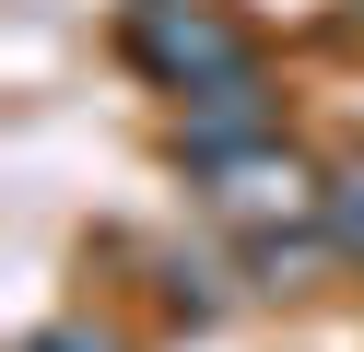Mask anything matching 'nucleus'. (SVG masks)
I'll return each mask as SVG.
<instances>
[{
	"instance_id": "nucleus-1",
	"label": "nucleus",
	"mask_w": 364,
	"mask_h": 352,
	"mask_svg": "<svg viewBox=\"0 0 364 352\" xmlns=\"http://www.w3.org/2000/svg\"><path fill=\"white\" fill-rule=\"evenodd\" d=\"M141 59L176 70V82H188V70H212V82H223V70H247L235 36H223V23H200V12H141Z\"/></svg>"
},
{
	"instance_id": "nucleus-2",
	"label": "nucleus",
	"mask_w": 364,
	"mask_h": 352,
	"mask_svg": "<svg viewBox=\"0 0 364 352\" xmlns=\"http://www.w3.org/2000/svg\"><path fill=\"white\" fill-rule=\"evenodd\" d=\"M329 247H341V258H364V164L329 188Z\"/></svg>"
},
{
	"instance_id": "nucleus-3",
	"label": "nucleus",
	"mask_w": 364,
	"mask_h": 352,
	"mask_svg": "<svg viewBox=\"0 0 364 352\" xmlns=\"http://www.w3.org/2000/svg\"><path fill=\"white\" fill-rule=\"evenodd\" d=\"M36 352H118L106 329H36Z\"/></svg>"
}]
</instances>
